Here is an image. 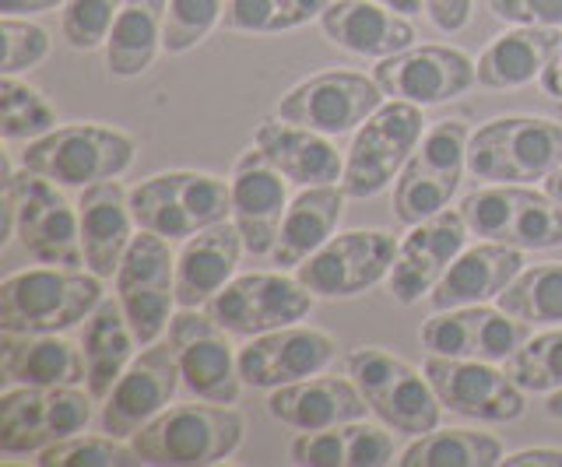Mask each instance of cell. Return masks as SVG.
<instances>
[{"mask_svg": "<svg viewBox=\"0 0 562 467\" xmlns=\"http://www.w3.org/2000/svg\"><path fill=\"white\" fill-rule=\"evenodd\" d=\"M18 236L22 250L40 264L81 267V221L67 204L57 183L22 166V172H4V229L0 243Z\"/></svg>", "mask_w": 562, "mask_h": 467, "instance_id": "cell-1", "label": "cell"}, {"mask_svg": "<svg viewBox=\"0 0 562 467\" xmlns=\"http://www.w3.org/2000/svg\"><path fill=\"white\" fill-rule=\"evenodd\" d=\"M102 278L78 267H32L0 285L4 334H57L88 320L102 303Z\"/></svg>", "mask_w": 562, "mask_h": 467, "instance_id": "cell-2", "label": "cell"}, {"mask_svg": "<svg viewBox=\"0 0 562 467\" xmlns=\"http://www.w3.org/2000/svg\"><path fill=\"white\" fill-rule=\"evenodd\" d=\"M562 166V124L549 116H496L471 130L468 172L479 183H544Z\"/></svg>", "mask_w": 562, "mask_h": 467, "instance_id": "cell-3", "label": "cell"}, {"mask_svg": "<svg viewBox=\"0 0 562 467\" xmlns=\"http://www.w3.org/2000/svg\"><path fill=\"white\" fill-rule=\"evenodd\" d=\"M134 225L162 239H190L233 215V186L215 172H155L127 190Z\"/></svg>", "mask_w": 562, "mask_h": 467, "instance_id": "cell-4", "label": "cell"}, {"mask_svg": "<svg viewBox=\"0 0 562 467\" xmlns=\"http://www.w3.org/2000/svg\"><path fill=\"white\" fill-rule=\"evenodd\" d=\"M246 419L228 405H176L140 425L131 446L140 464H176V467H204L222 464L239 449Z\"/></svg>", "mask_w": 562, "mask_h": 467, "instance_id": "cell-5", "label": "cell"}, {"mask_svg": "<svg viewBox=\"0 0 562 467\" xmlns=\"http://www.w3.org/2000/svg\"><path fill=\"white\" fill-rule=\"evenodd\" d=\"M345 373L356 379L369 411L386 429L404 432V436H422V432L439 429L447 408L439 405L426 373H418L401 355L386 349H351L345 355Z\"/></svg>", "mask_w": 562, "mask_h": 467, "instance_id": "cell-6", "label": "cell"}, {"mask_svg": "<svg viewBox=\"0 0 562 467\" xmlns=\"http://www.w3.org/2000/svg\"><path fill=\"white\" fill-rule=\"evenodd\" d=\"M137 145L131 134L102 124H67L29 141L22 166L53 180L57 186L85 190L123 176L134 166Z\"/></svg>", "mask_w": 562, "mask_h": 467, "instance_id": "cell-7", "label": "cell"}, {"mask_svg": "<svg viewBox=\"0 0 562 467\" xmlns=\"http://www.w3.org/2000/svg\"><path fill=\"white\" fill-rule=\"evenodd\" d=\"M471 236L517 250H555L562 247V204L531 186L503 183L479 186L457 204Z\"/></svg>", "mask_w": 562, "mask_h": 467, "instance_id": "cell-8", "label": "cell"}, {"mask_svg": "<svg viewBox=\"0 0 562 467\" xmlns=\"http://www.w3.org/2000/svg\"><path fill=\"white\" fill-rule=\"evenodd\" d=\"M468 119H439L422 134L412 159L404 162L394 183V215L401 225H418L447 212L468 169Z\"/></svg>", "mask_w": 562, "mask_h": 467, "instance_id": "cell-9", "label": "cell"}, {"mask_svg": "<svg viewBox=\"0 0 562 467\" xmlns=\"http://www.w3.org/2000/svg\"><path fill=\"white\" fill-rule=\"evenodd\" d=\"M422 134H426V119H422V106L415 102L391 99L366 119L356 130L345 155V176L341 186L351 201H369L383 194L391 186L404 162L412 159L418 148Z\"/></svg>", "mask_w": 562, "mask_h": 467, "instance_id": "cell-10", "label": "cell"}, {"mask_svg": "<svg viewBox=\"0 0 562 467\" xmlns=\"http://www.w3.org/2000/svg\"><path fill=\"white\" fill-rule=\"evenodd\" d=\"M92 394L78 387H18L0 397V454H43L92 422Z\"/></svg>", "mask_w": 562, "mask_h": 467, "instance_id": "cell-11", "label": "cell"}, {"mask_svg": "<svg viewBox=\"0 0 562 467\" xmlns=\"http://www.w3.org/2000/svg\"><path fill=\"white\" fill-rule=\"evenodd\" d=\"M313 303L316 296L299 278L254 271L239 274L218 296H211L204 303V314L233 338H257L306 320L313 314Z\"/></svg>", "mask_w": 562, "mask_h": 467, "instance_id": "cell-12", "label": "cell"}, {"mask_svg": "<svg viewBox=\"0 0 562 467\" xmlns=\"http://www.w3.org/2000/svg\"><path fill=\"white\" fill-rule=\"evenodd\" d=\"M116 299L140 349L162 338L176 306V257L169 250V239L145 229L131 239L116 271Z\"/></svg>", "mask_w": 562, "mask_h": 467, "instance_id": "cell-13", "label": "cell"}, {"mask_svg": "<svg viewBox=\"0 0 562 467\" xmlns=\"http://www.w3.org/2000/svg\"><path fill=\"white\" fill-rule=\"evenodd\" d=\"M397 239L383 229H351L330 236L310 261L295 267V278L303 282L316 299H351L380 285L394 267Z\"/></svg>", "mask_w": 562, "mask_h": 467, "instance_id": "cell-14", "label": "cell"}, {"mask_svg": "<svg viewBox=\"0 0 562 467\" xmlns=\"http://www.w3.org/2000/svg\"><path fill=\"white\" fill-rule=\"evenodd\" d=\"M422 373L432 384L439 405L461 419L503 425L517 422L527 411L524 390L509 379L506 369H496V362L429 355L422 362Z\"/></svg>", "mask_w": 562, "mask_h": 467, "instance_id": "cell-15", "label": "cell"}, {"mask_svg": "<svg viewBox=\"0 0 562 467\" xmlns=\"http://www.w3.org/2000/svg\"><path fill=\"white\" fill-rule=\"evenodd\" d=\"M383 99L386 95L376 78H366L356 71H324L299 81L278 102V116L316 134L341 137L348 130H359L383 106Z\"/></svg>", "mask_w": 562, "mask_h": 467, "instance_id": "cell-16", "label": "cell"}, {"mask_svg": "<svg viewBox=\"0 0 562 467\" xmlns=\"http://www.w3.org/2000/svg\"><path fill=\"white\" fill-rule=\"evenodd\" d=\"M169 344L180 358L183 387L211 405H236L239 401V352L228 341V331L198 309H183L169 323Z\"/></svg>", "mask_w": 562, "mask_h": 467, "instance_id": "cell-17", "label": "cell"}, {"mask_svg": "<svg viewBox=\"0 0 562 467\" xmlns=\"http://www.w3.org/2000/svg\"><path fill=\"white\" fill-rule=\"evenodd\" d=\"M373 78L386 99L415 102V106H443L464 95L479 81V67L453 46H412L404 54L383 57L373 67Z\"/></svg>", "mask_w": 562, "mask_h": 467, "instance_id": "cell-18", "label": "cell"}, {"mask_svg": "<svg viewBox=\"0 0 562 467\" xmlns=\"http://www.w3.org/2000/svg\"><path fill=\"white\" fill-rule=\"evenodd\" d=\"M180 379L183 373L172 344L169 341L148 344V352H140L123 369L116 387L102 401V414H99L102 432H110L116 440H131L140 425H148L155 414H162L169 408Z\"/></svg>", "mask_w": 562, "mask_h": 467, "instance_id": "cell-19", "label": "cell"}, {"mask_svg": "<svg viewBox=\"0 0 562 467\" xmlns=\"http://www.w3.org/2000/svg\"><path fill=\"white\" fill-rule=\"evenodd\" d=\"M468 225L461 212H439L426 221L412 225V232L401 239L394 267L386 274V288L401 306H415L426 296H432V288L439 278L450 271V264L464 253L468 247Z\"/></svg>", "mask_w": 562, "mask_h": 467, "instance_id": "cell-20", "label": "cell"}, {"mask_svg": "<svg viewBox=\"0 0 562 467\" xmlns=\"http://www.w3.org/2000/svg\"><path fill=\"white\" fill-rule=\"evenodd\" d=\"M531 338V323L509 317L506 309L488 306H457L436 309L422 323V344L432 355L450 358H479V362H506L520 344Z\"/></svg>", "mask_w": 562, "mask_h": 467, "instance_id": "cell-21", "label": "cell"}, {"mask_svg": "<svg viewBox=\"0 0 562 467\" xmlns=\"http://www.w3.org/2000/svg\"><path fill=\"white\" fill-rule=\"evenodd\" d=\"M338 358V341L316 327H281L271 334L246 338L239 349V376L254 390H274L324 373Z\"/></svg>", "mask_w": 562, "mask_h": 467, "instance_id": "cell-22", "label": "cell"}, {"mask_svg": "<svg viewBox=\"0 0 562 467\" xmlns=\"http://www.w3.org/2000/svg\"><path fill=\"white\" fill-rule=\"evenodd\" d=\"M228 186H233V221L243 232L246 253L254 257L271 253L278 243L281 218H285L292 204L289 180L263 159V151L257 145H250L236 159Z\"/></svg>", "mask_w": 562, "mask_h": 467, "instance_id": "cell-23", "label": "cell"}, {"mask_svg": "<svg viewBox=\"0 0 562 467\" xmlns=\"http://www.w3.org/2000/svg\"><path fill=\"white\" fill-rule=\"evenodd\" d=\"M324 36L351 57H394L415 46V25L376 0H330L321 14Z\"/></svg>", "mask_w": 562, "mask_h": 467, "instance_id": "cell-24", "label": "cell"}, {"mask_svg": "<svg viewBox=\"0 0 562 467\" xmlns=\"http://www.w3.org/2000/svg\"><path fill=\"white\" fill-rule=\"evenodd\" d=\"M366 397L356 387V379L345 376H310L295 379V384L274 387L268 397V414L274 422L313 432V429H330L341 422H359L366 419Z\"/></svg>", "mask_w": 562, "mask_h": 467, "instance_id": "cell-25", "label": "cell"}, {"mask_svg": "<svg viewBox=\"0 0 562 467\" xmlns=\"http://www.w3.org/2000/svg\"><path fill=\"white\" fill-rule=\"evenodd\" d=\"M78 221H81V250L85 267L99 278H116L123 253L131 247V201L120 180L92 183L78 197Z\"/></svg>", "mask_w": 562, "mask_h": 467, "instance_id": "cell-26", "label": "cell"}, {"mask_svg": "<svg viewBox=\"0 0 562 467\" xmlns=\"http://www.w3.org/2000/svg\"><path fill=\"white\" fill-rule=\"evenodd\" d=\"M254 145L263 151V159L295 186L341 183L345 176V155L330 145L327 134L289 124V119H281V116L263 119L254 134Z\"/></svg>", "mask_w": 562, "mask_h": 467, "instance_id": "cell-27", "label": "cell"}, {"mask_svg": "<svg viewBox=\"0 0 562 467\" xmlns=\"http://www.w3.org/2000/svg\"><path fill=\"white\" fill-rule=\"evenodd\" d=\"M243 250L246 247L239 225L228 218L190 236L180 257H176V306L198 309L211 296H218L233 282Z\"/></svg>", "mask_w": 562, "mask_h": 467, "instance_id": "cell-28", "label": "cell"}, {"mask_svg": "<svg viewBox=\"0 0 562 467\" xmlns=\"http://www.w3.org/2000/svg\"><path fill=\"white\" fill-rule=\"evenodd\" d=\"M524 271V250L506 243L464 247V253L450 264V271L432 288V309H457V306H479L488 299H499L503 288Z\"/></svg>", "mask_w": 562, "mask_h": 467, "instance_id": "cell-29", "label": "cell"}, {"mask_svg": "<svg viewBox=\"0 0 562 467\" xmlns=\"http://www.w3.org/2000/svg\"><path fill=\"white\" fill-rule=\"evenodd\" d=\"M345 201H348V194L341 183L303 186V194L289 204L285 218H281L271 261L281 271L310 261V257L334 236V229H338V221L345 215Z\"/></svg>", "mask_w": 562, "mask_h": 467, "instance_id": "cell-30", "label": "cell"}, {"mask_svg": "<svg viewBox=\"0 0 562 467\" xmlns=\"http://www.w3.org/2000/svg\"><path fill=\"white\" fill-rule=\"evenodd\" d=\"M0 366L18 387H78L88 379L85 352L57 334H4Z\"/></svg>", "mask_w": 562, "mask_h": 467, "instance_id": "cell-31", "label": "cell"}, {"mask_svg": "<svg viewBox=\"0 0 562 467\" xmlns=\"http://www.w3.org/2000/svg\"><path fill=\"white\" fill-rule=\"evenodd\" d=\"M289 460L303 467H383L394 460V436L369 422H341L295 436Z\"/></svg>", "mask_w": 562, "mask_h": 467, "instance_id": "cell-32", "label": "cell"}, {"mask_svg": "<svg viewBox=\"0 0 562 467\" xmlns=\"http://www.w3.org/2000/svg\"><path fill=\"white\" fill-rule=\"evenodd\" d=\"M562 46V29H538V25H517L514 32H503L499 39L485 46L479 57V84L485 89H524L535 78L544 75V67Z\"/></svg>", "mask_w": 562, "mask_h": 467, "instance_id": "cell-33", "label": "cell"}, {"mask_svg": "<svg viewBox=\"0 0 562 467\" xmlns=\"http://www.w3.org/2000/svg\"><path fill=\"white\" fill-rule=\"evenodd\" d=\"M134 344L137 338L131 331V320L123 314L120 299H102L95 306V314L85 320V331H81V352H85V369H88L85 387L95 401L110 397L123 369L134 362Z\"/></svg>", "mask_w": 562, "mask_h": 467, "instance_id": "cell-34", "label": "cell"}, {"mask_svg": "<svg viewBox=\"0 0 562 467\" xmlns=\"http://www.w3.org/2000/svg\"><path fill=\"white\" fill-rule=\"evenodd\" d=\"M169 0H123L105 39V67L116 78H140L155 64L166 36Z\"/></svg>", "mask_w": 562, "mask_h": 467, "instance_id": "cell-35", "label": "cell"}, {"mask_svg": "<svg viewBox=\"0 0 562 467\" xmlns=\"http://www.w3.org/2000/svg\"><path fill=\"white\" fill-rule=\"evenodd\" d=\"M503 440L474 429H432L401 449V467H492L503 464Z\"/></svg>", "mask_w": 562, "mask_h": 467, "instance_id": "cell-36", "label": "cell"}, {"mask_svg": "<svg viewBox=\"0 0 562 467\" xmlns=\"http://www.w3.org/2000/svg\"><path fill=\"white\" fill-rule=\"evenodd\" d=\"M496 303L527 323H562V261L524 267Z\"/></svg>", "mask_w": 562, "mask_h": 467, "instance_id": "cell-37", "label": "cell"}, {"mask_svg": "<svg viewBox=\"0 0 562 467\" xmlns=\"http://www.w3.org/2000/svg\"><path fill=\"white\" fill-rule=\"evenodd\" d=\"M327 4L330 0H228L222 25L246 36H274L321 19Z\"/></svg>", "mask_w": 562, "mask_h": 467, "instance_id": "cell-38", "label": "cell"}, {"mask_svg": "<svg viewBox=\"0 0 562 467\" xmlns=\"http://www.w3.org/2000/svg\"><path fill=\"white\" fill-rule=\"evenodd\" d=\"M49 130H57V110L49 106L46 95L14 75H4L0 81V134L8 141H35Z\"/></svg>", "mask_w": 562, "mask_h": 467, "instance_id": "cell-39", "label": "cell"}, {"mask_svg": "<svg viewBox=\"0 0 562 467\" xmlns=\"http://www.w3.org/2000/svg\"><path fill=\"white\" fill-rule=\"evenodd\" d=\"M509 379L524 394H552L562 387V327L527 338L520 349L506 358Z\"/></svg>", "mask_w": 562, "mask_h": 467, "instance_id": "cell-40", "label": "cell"}, {"mask_svg": "<svg viewBox=\"0 0 562 467\" xmlns=\"http://www.w3.org/2000/svg\"><path fill=\"white\" fill-rule=\"evenodd\" d=\"M228 0H169L166 8V54H190L201 46L225 19Z\"/></svg>", "mask_w": 562, "mask_h": 467, "instance_id": "cell-41", "label": "cell"}, {"mask_svg": "<svg viewBox=\"0 0 562 467\" xmlns=\"http://www.w3.org/2000/svg\"><path fill=\"white\" fill-rule=\"evenodd\" d=\"M40 467H127V464H140L134 446H123L116 436H67L60 443L46 446L40 460Z\"/></svg>", "mask_w": 562, "mask_h": 467, "instance_id": "cell-42", "label": "cell"}, {"mask_svg": "<svg viewBox=\"0 0 562 467\" xmlns=\"http://www.w3.org/2000/svg\"><path fill=\"white\" fill-rule=\"evenodd\" d=\"M123 0H67L60 14V29L70 49H99L110 39V29Z\"/></svg>", "mask_w": 562, "mask_h": 467, "instance_id": "cell-43", "label": "cell"}, {"mask_svg": "<svg viewBox=\"0 0 562 467\" xmlns=\"http://www.w3.org/2000/svg\"><path fill=\"white\" fill-rule=\"evenodd\" d=\"M0 36H4V64H0L4 75H22L49 57V32L43 25L22 22L18 14H4Z\"/></svg>", "mask_w": 562, "mask_h": 467, "instance_id": "cell-44", "label": "cell"}, {"mask_svg": "<svg viewBox=\"0 0 562 467\" xmlns=\"http://www.w3.org/2000/svg\"><path fill=\"white\" fill-rule=\"evenodd\" d=\"M488 11L509 25L562 29V0H488Z\"/></svg>", "mask_w": 562, "mask_h": 467, "instance_id": "cell-45", "label": "cell"}, {"mask_svg": "<svg viewBox=\"0 0 562 467\" xmlns=\"http://www.w3.org/2000/svg\"><path fill=\"white\" fill-rule=\"evenodd\" d=\"M426 14L439 32H461L471 25L474 0H426Z\"/></svg>", "mask_w": 562, "mask_h": 467, "instance_id": "cell-46", "label": "cell"}, {"mask_svg": "<svg viewBox=\"0 0 562 467\" xmlns=\"http://www.w3.org/2000/svg\"><path fill=\"white\" fill-rule=\"evenodd\" d=\"M503 467H562V449H549V446L517 449V454L503 457Z\"/></svg>", "mask_w": 562, "mask_h": 467, "instance_id": "cell-47", "label": "cell"}, {"mask_svg": "<svg viewBox=\"0 0 562 467\" xmlns=\"http://www.w3.org/2000/svg\"><path fill=\"white\" fill-rule=\"evenodd\" d=\"M67 4V0H0V11L4 14H43Z\"/></svg>", "mask_w": 562, "mask_h": 467, "instance_id": "cell-48", "label": "cell"}, {"mask_svg": "<svg viewBox=\"0 0 562 467\" xmlns=\"http://www.w3.org/2000/svg\"><path fill=\"white\" fill-rule=\"evenodd\" d=\"M538 81H541V92L544 95H552V99L562 102V46H559V54L552 57L549 67H544V75Z\"/></svg>", "mask_w": 562, "mask_h": 467, "instance_id": "cell-49", "label": "cell"}, {"mask_svg": "<svg viewBox=\"0 0 562 467\" xmlns=\"http://www.w3.org/2000/svg\"><path fill=\"white\" fill-rule=\"evenodd\" d=\"M376 4L391 8L397 14H404V19H412V14H422L426 11V0H376Z\"/></svg>", "mask_w": 562, "mask_h": 467, "instance_id": "cell-50", "label": "cell"}, {"mask_svg": "<svg viewBox=\"0 0 562 467\" xmlns=\"http://www.w3.org/2000/svg\"><path fill=\"white\" fill-rule=\"evenodd\" d=\"M544 194H549L555 204H562V166L552 172V176L549 180H544Z\"/></svg>", "mask_w": 562, "mask_h": 467, "instance_id": "cell-51", "label": "cell"}, {"mask_svg": "<svg viewBox=\"0 0 562 467\" xmlns=\"http://www.w3.org/2000/svg\"><path fill=\"white\" fill-rule=\"evenodd\" d=\"M544 414H549V419H555V422H562V387L552 390L549 405H544Z\"/></svg>", "mask_w": 562, "mask_h": 467, "instance_id": "cell-52", "label": "cell"}]
</instances>
